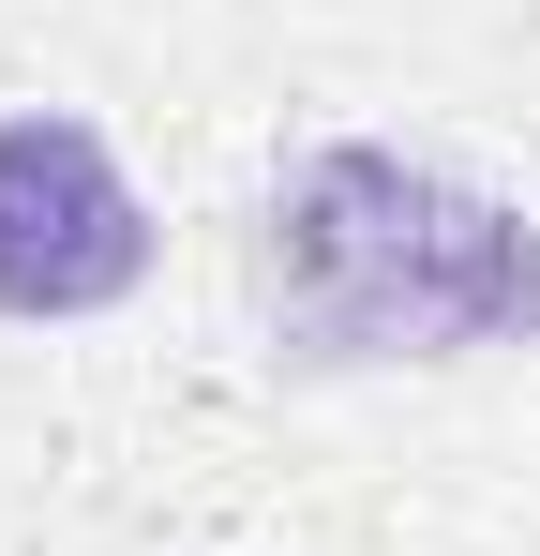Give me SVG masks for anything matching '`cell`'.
Listing matches in <instances>:
<instances>
[{
	"mask_svg": "<svg viewBox=\"0 0 540 556\" xmlns=\"http://www.w3.org/2000/svg\"><path fill=\"white\" fill-rule=\"evenodd\" d=\"M241 256H256V316L285 376L540 346V211L480 195L436 151H390V136L285 151Z\"/></svg>",
	"mask_w": 540,
	"mask_h": 556,
	"instance_id": "1",
	"label": "cell"
},
{
	"mask_svg": "<svg viewBox=\"0 0 540 556\" xmlns=\"http://www.w3.org/2000/svg\"><path fill=\"white\" fill-rule=\"evenodd\" d=\"M151 286V195L90 136L76 105H15L0 121V316L61 331Z\"/></svg>",
	"mask_w": 540,
	"mask_h": 556,
	"instance_id": "2",
	"label": "cell"
}]
</instances>
